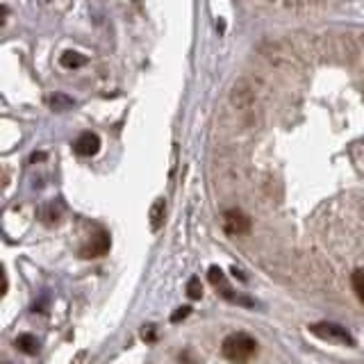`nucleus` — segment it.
<instances>
[{"mask_svg": "<svg viewBox=\"0 0 364 364\" xmlns=\"http://www.w3.org/2000/svg\"><path fill=\"white\" fill-rule=\"evenodd\" d=\"M221 353L225 360H230L235 364H246L257 353V341L248 333H232L223 339Z\"/></svg>", "mask_w": 364, "mask_h": 364, "instance_id": "nucleus-1", "label": "nucleus"}, {"mask_svg": "<svg viewBox=\"0 0 364 364\" xmlns=\"http://www.w3.org/2000/svg\"><path fill=\"white\" fill-rule=\"evenodd\" d=\"M7 14H9V9L5 5H0V26H3V23L7 21Z\"/></svg>", "mask_w": 364, "mask_h": 364, "instance_id": "nucleus-17", "label": "nucleus"}, {"mask_svg": "<svg viewBox=\"0 0 364 364\" xmlns=\"http://www.w3.org/2000/svg\"><path fill=\"white\" fill-rule=\"evenodd\" d=\"M73 151L77 155H82V157H91V155H96L100 151V136L94 134V132H85V134H80L77 139L73 141Z\"/></svg>", "mask_w": 364, "mask_h": 364, "instance_id": "nucleus-5", "label": "nucleus"}, {"mask_svg": "<svg viewBox=\"0 0 364 364\" xmlns=\"http://www.w3.org/2000/svg\"><path fill=\"white\" fill-rule=\"evenodd\" d=\"M62 216H64V208H62V203L60 200H53L48 208H43L41 210V219L46 223H50V225H57L62 221Z\"/></svg>", "mask_w": 364, "mask_h": 364, "instance_id": "nucleus-6", "label": "nucleus"}, {"mask_svg": "<svg viewBox=\"0 0 364 364\" xmlns=\"http://www.w3.org/2000/svg\"><path fill=\"white\" fill-rule=\"evenodd\" d=\"M7 287H9V282H7V273H5L3 264H0V296H5V294H7Z\"/></svg>", "mask_w": 364, "mask_h": 364, "instance_id": "nucleus-14", "label": "nucleus"}, {"mask_svg": "<svg viewBox=\"0 0 364 364\" xmlns=\"http://www.w3.org/2000/svg\"><path fill=\"white\" fill-rule=\"evenodd\" d=\"M107 250H109V237H107V232L98 230V232H96L94 237H91L82 248H80V257L94 259V257L105 255Z\"/></svg>", "mask_w": 364, "mask_h": 364, "instance_id": "nucleus-4", "label": "nucleus"}, {"mask_svg": "<svg viewBox=\"0 0 364 364\" xmlns=\"http://www.w3.org/2000/svg\"><path fill=\"white\" fill-rule=\"evenodd\" d=\"M48 102H50V107H53V109L62 112V109H66V107H71V105H73V98H71V96H66V94H53Z\"/></svg>", "mask_w": 364, "mask_h": 364, "instance_id": "nucleus-11", "label": "nucleus"}, {"mask_svg": "<svg viewBox=\"0 0 364 364\" xmlns=\"http://www.w3.org/2000/svg\"><path fill=\"white\" fill-rule=\"evenodd\" d=\"M187 296L189 299H193V301H198V299H203V284H200V280L193 276L189 282H187Z\"/></svg>", "mask_w": 364, "mask_h": 364, "instance_id": "nucleus-12", "label": "nucleus"}, {"mask_svg": "<svg viewBox=\"0 0 364 364\" xmlns=\"http://www.w3.org/2000/svg\"><path fill=\"white\" fill-rule=\"evenodd\" d=\"M350 284H353V291H355L360 303L364 305V269H355V271H353Z\"/></svg>", "mask_w": 364, "mask_h": 364, "instance_id": "nucleus-9", "label": "nucleus"}, {"mask_svg": "<svg viewBox=\"0 0 364 364\" xmlns=\"http://www.w3.org/2000/svg\"><path fill=\"white\" fill-rule=\"evenodd\" d=\"M208 278H210V282L214 284V287H219L221 282H225V276H223V271H221L219 267H210Z\"/></svg>", "mask_w": 364, "mask_h": 364, "instance_id": "nucleus-13", "label": "nucleus"}, {"mask_svg": "<svg viewBox=\"0 0 364 364\" xmlns=\"http://www.w3.org/2000/svg\"><path fill=\"white\" fill-rule=\"evenodd\" d=\"M310 333L321 337L326 341H337V344H346V346H355V339L348 333L344 326L339 323H330V321H321V323H312Z\"/></svg>", "mask_w": 364, "mask_h": 364, "instance_id": "nucleus-2", "label": "nucleus"}, {"mask_svg": "<svg viewBox=\"0 0 364 364\" xmlns=\"http://www.w3.org/2000/svg\"><path fill=\"white\" fill-rule=\"evenodd\" d=\"M153 328H155V326H146V328H144V339H146V341H155V339H157L155 333H153Z\"/></svg>", "mask_w": 364, "mask_h": 364, "instance_id": "nucleus-16", "label": "nucleus"}, {"mask_svg": "<svg viewBox=\"0 0 364 364\" xmlns=\"http://www.w3.org/2000/svg\"><path fill=\"white\" fill-rule=\"evenodd\" d=\"M164 219H166V200L157 198V203H153V208H151V228L153 230H159Z\"/></svg>", "mask_w": 364, "mask_h": 364, "instance_id": "nucleus-7", "label": "nucleus"}, {"mask_svg": "<svg viewBox=\"0 0 364 364\" xmlns=\"http://www.w3.org/2000/svg\"><path fill=\"white\" fill-rule=\"evenodd\" d=\"M85 62H87V60H85V55H80V53H75V50H66V53L62 55V66H66V68H80Z\"/></svg>", "mask_w": 364, "mask_h": 364, "instance_id": "nucleus-10", "label": "nucleus"}, {"mask_svg": "<svg viewBox=\"0 0 364 364\" xmlns=\"http://www.w3.org/2000/svg\"><path fill=\"white\" fill-rule=\"evenodd\" d=\"M189 312H191V307H180V310L173 314V316H171V321H180V318H185V316H189Z\"/></svg>", "mask_w": 364, "mask_h": 364, "instance_id": "nucleus-15", "label": "nucleus"}, {"mask_svg": "<svg viewBox=\"0 0 364 364\" xmlns=\"http://www.w3.org/2000/svg\"><path fill=\"white\" fill-rule=\"evenodd\" d=\"M221 223H223V230L228 235H235V237L246 235L250 230V219L242 210H237V208L225 210L223 216H221Z\"/></svg>", "mask_w": 364, "mask_h": 364, "instance_id": "nucleus-3", "label": "nucleus"}, {"mask_svg": "<svg viewBox=\"0 0 364 364\" xmlns=\"http://www.w3.org/2000/svg\"><path fill=\"white\" fill-rule=\"evenodd\" d=\"M16 346L21 353H28V355H34V353H39V339L30 335V333H23L16 337Z\"/></svg>", "mask_w": 364, "mask_h": 364, "instance_id": "nucleus-8", "label": "nucleus"}]
</instances>
